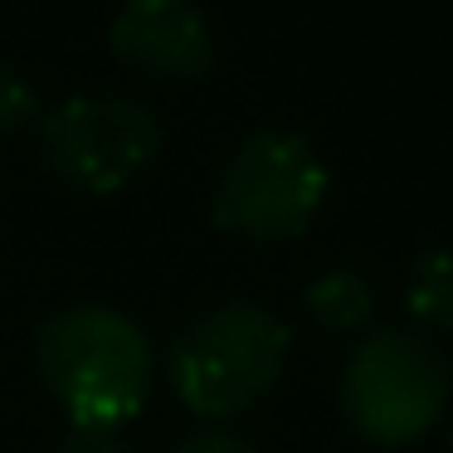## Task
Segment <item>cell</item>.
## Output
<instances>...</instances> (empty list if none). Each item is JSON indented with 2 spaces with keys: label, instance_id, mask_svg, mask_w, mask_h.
Masks as SVG:
<instances>
[{
  "label": "cell",
  "instance_id": "6da1fadb",
  "mask_svg": "<svg viewBox=\"0 0 453 453\" xmlns=\"http://www.w3.org/2000/svg\"><path fill=\"white\" fill-rule=\"evenodd\" d=\"M35 375L79 434H118L157 390V346L122 307L73 303L35 332Z\"/></svg>",
  "mask_w": 453,
  "mask_h": 453
},
{
  "label": "cell",
  "instance_id": "7a4b0ae2",
  "mask_svg": "<svg viewBox=\"0 0 453 453\" xmlns=\"http://www.w3.org/2000/svg\"><path fill=\"white\" fill-rule=\"evenodd\" d=\"M293 332L264 303L229 297L196 312L166 351V380L200 419H234L254 410L288 371Z\"/></svg>",
  "mask_w": 453,
  "mask_h": 453
},
{
  "label": "cell",
  "instance_id": "3957f363",
  "mask_svg": "<svg viewBox=\"0 0 453 453\" xmlns=\"http://www.w3.org/2000/svg\"><path fill=\"white\" fill-rule=\"evenodd\" d=\"M336 400L361 439L385 443V449L414 443L449 414L453 365L443 346L419 326H365L346 351Z\"/></svg>",
  "mask_w": 453,
  "mask_h": 453
},
{
  "label": "cell",
  "instance_id": "277c9868",
  "mask_svg": "<svg viewBox=\"0 0 453 453\" xmlns=\"http://www.w3.org/2000/svg\"><path fill=\"white\" fill-rule=\"evenodd\" d=\"M326 157L293 127H254L225 157L210 190V219L249 244L297 239L326 205Z\"/></svg>",
  "mask_w": 453,
  "mask_h": 453
},
{
  "label": "cell",
  "instance_id": "5b68a950",
  "mask_svg": "<svg viewBox=\"0 0 453 453\" xmlns=\"http://www.w3.org/2000/svg\"><path fill=\"white\" fill-rule=\"evenodd\" d=\"M166 132L132 93H73L40 118V161L59 186L118 196L157 166Z\"/></svg>",
  "mask_w": 453,
  "mask_h": 453
},
{
  "label": "cell",
  "instance_id": "8992f818",
  "mask_svg": "<svg viewBox=\"0 0 453 453\" xmlns=\"http://www.w3.org/2000/svg\"><path fill=\"white\" fill-rule=\"evenodd\" d=\"M108 44L122 69L157 83H200L215 69V25L190 0H132L112 15Z\"/></svg>",
  "mask_w": 453,
  "mask_h": 453
},
{
  "label": "cell",
  "instance_id": "52a82bcc",
  "mask_svg": "<svg viewBox=\"0 0 453 453\" xmlns=\"http://www.w3.org/2000/svg\"><path fill=\"white\" fill-rule=\"evenodd\" d=\"M303 307L322 332H365L375 317V283L356 264H332L303 288Z\"/></svg>",
  "mask_w": 453,
  "mask_h": 453
},
{
  "label": "cell",
  "instance_id": "ba28073f",
  "mask_svg": "<svg viewBox=\"0 0 453 453\" xmlns=\"http://www.w3.org/2000/svg\"><path fill=\"white\" fill-rule=\"evenodd\" d=\"M404 307L419 326L453 332V239L414 254L410 273H404Z\"/></svg>",
  "mask_w": 453,
  "mask_h": 453
},
{
  "label": "cell",
  "instance_id": "9c48e42d",
  "mask_svg": "<svg viewBox=\"0 0 453 453\" xmlns=\"http://www.w3.org/2000/svg\"><path fill=\"white\" fill-rule=\"evenodd\" d=\"M40 118H44V103H40L35 79L20 69V64L0 59V142L40 127Z\"/></svg>",
  "mask_w": 453,
  "mask_h": 453
},
{
  "label": "cell",
  "instance_id": "30bf717a",
  "mask_svg": "<svg viewBox=\"0 0 453 453\" xmlns=\"http://www.w3.org/2000/svg\"><path fill=\"white\" fill-rule=\"evenodd\" d=\"M166 453H258V443H249L234 429H190L186 439H176Z\"/></svg>",
  "mask_w": 453,
  "mask_h": 453
},
{
  "label": "cell",
  "instance_id": "8fae6325",
  "mask_svg": "<svg viewBox=\"0 0 453 453\" xmlns=\"http://www.w3.org/2000/svg\"><path fill=\"white\" fill-rule=\"evenodd\" d=\"M59 453H137L122 434H79L73 429L69 439L59 443Z\"/></svg>",
  "mask_w": 453,
  "mask_h": 453
},
{
  "label": "cell",
  "instance_id": "7c38bea8",
  "mask_svg": "<svg viewBox=\"0 0 453 453\" xmlns=\"http://www.w3.org/2000/svg\"><path fill=\"white\" fill-rule=\"evenodd\" d=\"M449 443H453V414H449Z\"/></svg>",
  "mask_w": 453,
  "mask_h": 453
}]
</instances>
